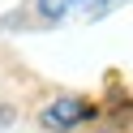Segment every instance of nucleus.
<instances>
[{
    "label": "nucleus",
    "mask_w": 133,
    "mask_h": 133,
    "mask_svg": "<svg viewBox=\"0 0 133 133\" xmlns=\"http://www.w3.org/2000/svg\"><path fill=\"white\" fill-rule=\"evenodd\" d=\"M90 116V103L86 99H77V95H60V99H52V103L43 107V124L47 129H77L82 120Z\"/></svg>",
    "instance_id": "1"
},
{
    "label": "nucleus",
    "mask_w": 133,
    "mask_h": 133,
    "mask_svg": "<svg viewBox=\"0 0 133 133\" xmlns=\"http://www.w3.org/2000/svg\"><path fill=\"white\" fill-rule=\"evenodd\" d=\"M39 4V13H43L47 22H60V17H69V13H99V9H107L112 0H35Z\"/></svg>",
    "instance_id": "2"
}]
</instances>
